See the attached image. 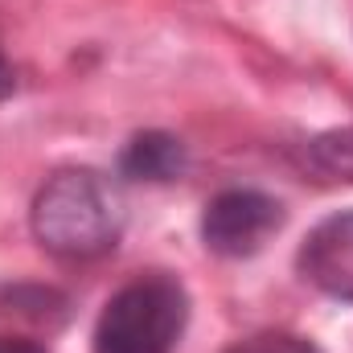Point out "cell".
Masks as SVG:
<instances>
[{
	"label": "cell",
	"instance_id": "6da1fadb",
	"mask_svg": "<svg viewBox=\"0 0 353 353\" xmlns=\"http://www.w3.org/2000/svg\"><path fill=\"white\" fill-rule=\"evenodd\" d=\"M33 239L70 263H87L119 243V201L94 169H58L33 197L29 210Z\"/></svg>",
	"mask_w": 353,
	"mask_h": 353
},
{
	"label": "cell",
	"instance_id": "7a4b0ae2",
	"mask_svg": "<svg viewBox=\"0 0 353 353\" xmlns=\"http://www.w3.org/2000/svg\"><path fill=\"white\" fill-rule=\"evenodd\" d=\"M189 321V296L169 271L123 283L94 325V353H173Z\"/></svg>",
	"mask_w": 353,
	"mask_h": 353
},
{
	"label": "cell",
	"instance_id": "8992f818",
	"mask_svg": "<svg viewBox=\"0 0 353 353\" xmlns=\"http://www.w3.org/2000/svg\"><path fill=\"white\" fill-rule=\"evenodd\" d=\"M308 152H312V165H316L321 173L353 181V128L316 136V140L308 144Z\"/></svg>",
	"mask_w": 353,
	"mask_h": 353
},
{
	"label": "cell",
	"instance_id": "ba28073f",
	"mask_svg": "<svg viewBox=\"0 0 353 353\" xmlns=\"http://www.w3.org/2000/svg\"><path fill=\"white\" fill-rule=\"evenodd\" d=\"M12 90H17V70H12V62L4 58V50H0V103L12 99Z\"/></svg>",
	"mask_w": 353,
	"mask_h": 353
},
{
	"label": "cell",
	"instance_id": "277c9868",
	"mask_svg": "<svg viewBox=\"0 0 353 353\" xmlns=\"http://www.w3.org/2000/svg\"><path fill=\"white\" fill-rule=\"evenodd\" d=\"M300 275L333 300H353V210H341L300 243Z\"/></svg>",
	"mask_w": 353,
	"mask_h": 353
},
{
	"label": "cell",
	"instance_id": "52a82bcc",
	"mask_svg": "<svg viewBox=\"0 0 353 353\" xmlns=\"http://www.w3.org/2000/svg\"><path fill=\"white\" fill-rule=\"evenodd\" d=\"M226 353H316V350H312V341H304L300 333L267 329V333H255V337H243V341H234Z\"/></svg>",
	"mask_w": 353,
	"mask_h": 353
},
{
	"label": "cell",
	"instance_id": "5b68a950",
	"mask_svg": "<svg viewBox=\"0 0 353 353\" xmlns=\"http://www.w3.org/2000/svg\"><path fill=\"white\" fill-rule=\"evenodd\" d=\"M185 165H189V152L173 132H136L119 152V173L128 181H148V185L176 181Z\"/></svg>",
	"mask_w": 353,
	"mask_h": 353
},
{
	"label": "cell",
	"instance_id": "3957f363",
	"mask_svg": "<svg viewBox=\"0 0 353 353\" xmlns=\"http://www.w3.org/2000/svg\"><path fill=\"white\" fill-rule=\"evenodd\" d=\"M283 226V205L259 189H222L205 201L201 243L222 259H247Z\"/></svg>",
	"mask_w": 353,
	"mask_h": 353
},
{
	"label": "cell",
	"instance_id": "9c48e42d",
	"mask_svg": "<svg viewBox=\"0 0 353 353\" xmlns=\"http://www.w3.org/2000/svg\"><path fill=\"white\" fill-rule=\"evenodd\" d=\"M0 353H50L37 341H25V337H0Z\"/></svg>",
	"mask_w": 353,
	"mask_h": 353
}]
</instances>
